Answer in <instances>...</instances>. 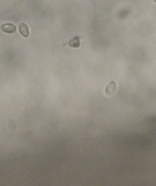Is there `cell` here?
Instances as JSON below:
<instances>
[{
    "mask_svg": "<svg viewBox=\"0 0 156 186\" xmlns=\"http://www.w3.org/2000/svg\"><path fill=\"white\" fill-rule=\"evenodd\" d=\"M19 31L20 33L23 37L25 38H28L30 34L28 27L26 23L21 22L19 25Z\"/></svg>",
    "mask_w": 156,
    "mask_h": 186,
    "instance_id": "7a4b0ae2",
    "label": "cell"
},
{
    "mask_svg": "<svg viewBox=\"0 0 156 186\" xmlns=\"http://www.w3.org/2000/svg\"><path fill=\"white\" fill-rule=\"evenodd\" d=\"M116 90V83L114 81L111 82L110 84L107 86L105 92L108 95H112Z\"/></svg>",
    "mask_w": 156,
    "mask_h": 186,
    "instance_id": "3957f363",
    "label": "cell"
},
{
    "mask_svg": "<svg viewBox=\"0 0 156 186\" xmlns=\"http://www.w3.org/2000/svg\"><path fill=\"white\" fill-rule=\"evenodd\" d=\"M1 30L8 34H13L16 31L17 28L14 24L12 23H6L1 26Z\"/></svg>",
    "mask_w": 156,
    "mask_h": 186,
    "instance_id": "6da1fadb",
    "label": "cell"
},
{
    "mask_svg": "<svg viewBox=\"0 0 156 186\" xmlns=\"http://www.w3.org/2000/svg\"><path fill=\"white\" fill-rule=\"evenodd\" d=\"M153 1H154L155 2H156V0H153Z\"/></svg>",
    "mask_w": 156,
    "mask_h": 186,
    "instance_id": "5b68a950",
    "label": "cell"
},
{
    "mask_svg": "<svg viewBox=\"0 0 156 186\" xmlns=\"http://www.w3.org/2000/svg\"><path fill=\"white\" fill-rule=\"evenodd\" d=\"M69 45L70 46L73 48L79 47L80 46V41L79 38L75 37L71 40L69 41Z\"/></svg>",
    "mask_w": 156,
    "mask_h": 186,
    "instance_id": "277c9868",
    "label": "cell"
}]
</instances>
